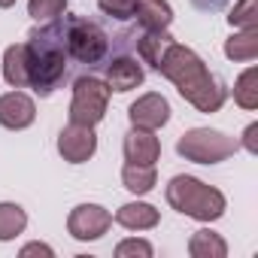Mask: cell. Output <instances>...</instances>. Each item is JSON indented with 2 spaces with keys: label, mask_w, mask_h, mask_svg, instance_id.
Instances as JSON below:
<instances>
[{
  "label": "cell",
  "mask_w": 258,
  "mask_h": 258,
  "mask_svg": "<svg viewBox=\"0 0 258 258\" xmlns=\"http://www.w3.org/2000/svg\"><path fill=\"white\" fill-rule=\"evenodd\" d=\"M158 73L164 79H170L176 85V91L198 109V112H219L225 97H228V88L207 70V64L201 61V55L182 43H170L161 64H158Z\"/></svg>",
  "instance_id": "obj_1"
},
{
  "label": "cell",
  "mask_w": 258,
  "mask_h": 258,
  "mask_svg": "<svg viewBox=\"0 0 258 258\" xmlns=\"http://www.w3.org/2000/svg\"><path fill=\"white\" fill-rule=\"evenodd\" d=\"M28 52V88H34L40 97H49L67 76V40H64V22H43L37 31L28 34L25 43Z\"/></svg>",
  "instance_id": "obj_2"
},
{
  "label": "cell",
  "mask_w": 258,
  "mask_h": 258,
  "mask_svg": "<svg viewBox=\"0 0 258 258\" xmlns=\"http://www.w3.org/2000/svg\"><path fill=\"white\" fill-rule=\"evenodd\" d=\"M164 195H167V204L176 213H182L188 219H198V222H216L228 210V201L219 188L201 182L198 176H185V173L173 176L167 182Z\"/></svg>",
  "instance_id": "obj_3"
},
{
  "label": "cell",
  "mask_w": 258,
  "mask_h": 258,
  "mask_svg": "<svg viewBox=\"0 0 258 258\" xmlns=\"http://www.w3.org/2000/svg\"><path fill=\"white\" fill-rule=\"evenodd\" d=\"M64 22V40H67V55L79 64H100L109 52V37L97 22H88L82 16H67Z\"/></svg>",
  "instance_id": "obj_4"
},
{
  "label": "cell",
  "mask_w": 258,
  "mask_h": 258,
  "mask_svg": "<svg viewBox=\"0 0 258 258\" xmlns=\"http://www.w3.org/2000/svg\"><path fill=\"white\" fill-rule=\"evenodd\" d=\"M240 149V143L222 131H213V127H191L176 140V152L185 161L195 164H219L225 158H231Z\"/></svg>",
  "instance_id": "obj_5"
},
{
  "label": "cell",
  "mask_w": 258,
  "mask_h": 258,
  "mask_svg": "<svg viewBox=\"0 0 258 258\" xmlns=\"http://www.w3.org/2000/svg\"><path fill=\"white\" fill-rule=\"evenodd\" d=\"M109 85L97 76H79L73 82V100H70V121L73 124H100L109 106Z\"/></svg>",
  "instance_id": "obj_6"
},
{
  "label": "cell",
  "mask_w": 258,
  "mask_h": 258,
  "mask_svg": "<svg viewBox=\"0 0 258 258\" xmlns=\"http://www.w3.org/2000/svg\"><path fill=\"white\" fill-rule=\"evenodd\" d=\"M109 225H112V213L100 204H79L67 216V234L79 243L100 240L109 231Z\"/></svg>",
  "instance_id": "obj_7"
},
{
  "label": "cell",
  "mask_w": 258,
  "mask_h": 258,
  "mask_svg": "<svg viewBox=\"0 0 258 258\" xmlns=\"http://www.w3.org/2000/svg\"><path fill=\"white\" fill-rule=\"evenodd\" d=\"M58 152L67 164H85L94 158L97 152V134H94V127L88 124H67L64 131L58 134Z\"/></svg>",
  "instance_id": "obj_8"
},
{
  "label": "cell",
  "mask_w": 258,
  "mask_h": 258,
  "mask_svg": "<svg viewBox=\"0 0 258 258\" xmlns=\"http://www.w3.org/2000/svg\"><path fill=\"white\" fill-rule=\"evenodd\" d=\"M127 118H131L134 127H146V131H158L170 121V103L164 94L149 91L143 97H137L131 106H127Z\"/></svg>",
  "instance_id": "obj_9"
},
{
  "label": "cell",
  "mask_w": 258,
  "mask_h": 258,
  "mask_svg": "<svg viewBox=\"0 0 258 258\" xmlns=\"http://www.w3.org/2000/svg\"><path fill=\"white\" fill-rule=\"evenodd\" d=\"M37 118V103L34 97H28L25 91H7L0 94V124L10 127V131H25L31 127Z\"/></svg>",
  "instance_id": "obj_10"
},
{
  "label": "cell",
  "mask_w": 258,
  "mask_h": 258,
  "mask_svg": "<svg viewBox=\"0 0 258 258\" xmlns=\"http://www.w3.org/2000/svg\"><path fill=\"white\" fill-rule=\"evenodd\" d=\"M124 161L131 164H155L161 158V140L155 137V131H146V127H134L124 134Z\"/></svg>",
  "instance_id": "obj_11"
},
{
  "label": "cell",
  "mask_w": 258,
  "mask_h": 258,
  "mask_svg": "<svg viewBox=\"0 0 258 258\" xmlns=\"http://www.w3.org/2000/svg\"><path fill=\"white\" fill-rule=\"evenodd\" d=\"M106 85H109V91H118V94L143 85V67L137 64V58H127V55L112 58L106 64Z\"/></svg>",
  "instance_id": "obj_12"
},
{
  "label": "cell",
  "mask_w": 258,
  "mask_h": 258,
  "mask_svg": "<svg viewBox=\"0 0 258 258\" xmlns=\"http://www.w3.org/2000/svg\"><path fill=\"white\" fill-rule=\"evenodd\" d=\"M115 222L127 231H152V228H158L161 213L146 201H131V204H121L115 210Z\"/></svg>",
  "instance_id": "obj_13"
},
{
  "label": "cell",
  "mask_w": 258,
  "mask_h": 258,
  "mask_svg": "<svg viewBox=\"0 0 258 258\" xmlns=\"http://www.w3.org/2000/svg\"><path fill=\"white\" fill-rule=\"evenodd\" d=\"M134 19L143 31H167L173 25V7L167 0H134Z\"/></svg>",
  "instance_id": "obj_14"
},
{
  "label": "cell",
  "mask_w": 258,
  "mask_h": 258,
  "mask_svg": "<svg viewBox=\"0 0 258 258\" xmlns=\"http://www.w3.org/2000/svg\"><path fill=\"white\" fill-rule=\"evenodd\" d=\"M225 58L252 64L258 58V28H240L237 34H231L225 40Z\"/></svg>",
  "instance_id": "obj_15"
},
{
  "label": "cell",
  "mask_w": 258,
  "mask_h": 258,
  "mask_svg": "<svg viewBox=\"0 0 258 258\" xmlns=\"http://www.w3.org/2000/svg\"><path fill=\"white\" fill-rule=\"evenodd\" d=\"M158 182V173H155V164H131L127 161L121 167V185L131 191V195H149Z\"/></svg>",
  "instance_id": "obj_16"
},
{
  "label": "cell",
  "mask_w": 258,
  "mask_h": 258,
  "mask_svg": "<svg viewBox=\"0 0 258 258\" xmlns=\"http://www.w3.org/2000/svg\"><path fill=\"white\" fill-rule=\"evenodd\" d=\"M188 255L191 258H225L228 255V243H225L222 234H216L210 228H201L188 240Z\"/></svg>",
  "instance_id": "obj_17"
},
{
  "label": "cell",
  "mask_w": 258,
  "mask_h": 258,
  "mask_svg": "<svg viewBox=\"0 0 258 258\" xmlns=\"http://www.w3.org/2000/svg\"><path fill=\"white\" fill-rule=\"evenodd\" d=\"M170 43H173V37L167 31H146L137 40V55H140L143 64H149L152 70H158V64H161V58H164V52H167Z\"/></svg>",
  "instance_id": "obj_18"
},
{
  "label": "cell",
  "mask_w": 258,
  "mask_h": 258,
  "mask_svg": "<svg viewBox=\"0 0 258 258\" xmlns=\"http://www.w3.org/2000/svg\"><path fill=\"white\" fill-rule=\"evenodd\" d=\"M4 79L13 88H28V52H25V43L7 46V52H4Z\"/></svg>",
  "instance_id": "obj_19"
},
{
  "label": "cell",
  "mask_w": 258,
  "mask_h": 258,
  "mask_svg": "<svg viewBox=\"0 0 258 258\" xmlns=\"http://www.w3.org/2000/svg\"><path fill=\"white\" fill-rule=\"evenodd\" d=\"M28 228V213L25 207L13 204V201H0V243H10L19 234H25Z\"/></svg>",
  "instance_id": "obj_20"
},
{
  "label": "cell",
  "mask_w": 258,
  "mask_h": 258,
  "mask_svg": "<svg viewBox=\"0 0 258 258\" xmlns=\"http://www.w3.org/2000/svg\"><path fill=\"white\" fill-rule=\"evenodd\" d=\"M234 100L243 109H258V67H246L234 82Z\"/></svg>",
  "instance_id": "obj_21"
},
{
  "label": "cell",
  "mask_w": 258,
  "mask_h": 258,
  "mask_svg": "<svg viewBox=\"0 0 258 258\" xmlns=\"http://www.w3.org/2000/svg\"><path fill=\"white\" fill-rule=\"evenodd\" d=\"M231 28H258V0H237L234 10L228 13Z\"/></svg>",
  "instance_id": "obj_22"
},
{
  "label": "cell",
  "mask_w": 258,
  "mask_h": 258,
  "mask_svg": "<svg viewBox=\"0 0 258 258\" xmlns=\"http://www.w3.org/2000/svg\"><path fill=\"white\" fill-rule=\"evenodd\" d=\"M67 10V0H28V16L34 22H55Z\"/></svg>",
  "instance_id": "obj_23"
},
{
  "label": "cell",
  "mask_w": 258,
  "mask_h": 258,
  "mask_svg": "<svg viewBox=\"0 0 258 258\" xmlns=\"http://www.w3.org/2000/svg\"><path fill=\"white\" fill-rule=\"evenodd\" d=\"M155 249L149 240H137V237H127L115 246V258H152Z\"/></svg>",
  "instance_id": "obj_24"
},
{
  "label": "cell",
  "mask_w": 258,
  "mask_h": 258,
  "mask_svg": "<svg viewBox=\"0 0 258 258\" xmlns=\"http://www.w3.org/2000/svg\"><path fill=\"white\" fill-rule=\"evenodd\" d=\"M97 7L103 16H112L118 22L134 19V0H97Z\"/></svg>",
  "instance_id": "obj_25"
},
{
  "label": "cell",
  "mask_w": 258,
  "mask_h": 258,
  "mask_svg": "<svg viewBox=\"0 0 258 258\" xmlns=\"http://www.w3.org/2000/svg\"><path fill=\"white\" fill-rule=\"evenodd\" d=\"M240 146L246 149V152H258V121H252L249 127H246V131H243V140H240Z\"/></svg>",
  "instance_id": "obj_26"
},
{
  "label": "cell",
  "mask_w": 258,
  "mask_h": 258,
  "mask_svg": "<svg viewBox=\"0 0 258 258\" xmlns=\"http://www.w3.org/2000/svg\"><path fill=\"white\" fill-rule=\"evenodd\" d=\"M22 258H28V255H46V258H52L55 255V249L52 246H46V243H28V246H22V252H19Z\"/></svg>",
  "instance_id": "obj_27"
},
{
  "label": "cell",
  "mask_w": 258,
  "mask_h": 258,
  "mask_svg": "<svg viewBox=\"0 0 258 258\" xmlns=\"http://www.w3.org/2000/svg\"><path fill=\"white\" fill-rule=\"evenodd\" d=\"M13 4H16V0H0V10H10Z\"/></svg>",
  "instance_id": "obj_28"
}]
</instances>
